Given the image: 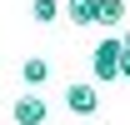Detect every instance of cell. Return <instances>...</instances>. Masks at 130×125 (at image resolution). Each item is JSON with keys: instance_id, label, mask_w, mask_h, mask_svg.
Instances as JSON below:
<instances>
[{"instance_id": "6da1fadb", "label": "cell", "mask_w": 130, "mask_h": 125, "mask_svg": "<svg viewBox=\"0 0 130 125\" xmlns=\"http://www.w3.org/2000/svg\"><path fill=\"white\" fill-rule=\"evenodd\" d=\"M90 75H95V85L120 80V35H105V40L90 50Z\"/></svg>"}, {"instance_id": "7a4b0ae2", "label": "cell", "mask_w": 130, "mask_h": 125, "mask_svg": "<svg viewBox=\"0 0 130 125\" xmlns=\"http://www.w3.org/2000/svg\"><path fill=\"white\" fill-rule=\"evenodd\" d=\"M65 105L75 110V115H95V110H100L95 80H75V85H65Z\"/></svg>"}, {"instance_id": "3957f363", "label": "cell", "mask_w": 130, "mask_h": 125, "mask_svg": "<svg viewBox=\"0 0 130 125\" xmlns=\"http://www.w3.org/2000/svg\"><path fill=\"white\" fill-rule=\"evenodd\" d=\"M10 120L15 125H45L50 120V105L40 100V95H20L15 105H10Z\"/></svg>"}, {"instance_id": "277c9868", "label": "cell", "mask_w": 130, "mask_h": 125, "mask_svg": "<svg viewBox=\"0 0 130 125\" xmlns=\"http://www.w3.org/2000/svg\"><path fill=\"white\" fill-rule=\"evenodd\" d=\"M125 20V0H95V25H120Z\"/></svg>"}, {"instance_id": "5b68a950", "label": "cell", "mask_w": 130, "mask_h": 125, "mask_svg": "<svg viewBox=\"0 0 130 125\" xmlns=\"http://www.w3.org/2000/svg\"><path fill=\"white\" fill-rule=\"evenodd\" d=\"M65 20L70 25H95V0H65Z\"/></svg>"}, {"instance_id": "8992f818", "label": "cell", "mask_w": 130, "mask_h": 125, "mask_svg": "<svg viewBox=\"0 0 130 125\" xmlns=\"http://www.w3.org/2000/svg\"><path fill=\"white\" fill-rule=\"evenodd\" d=\"M20 75H25V85L35 90V85H45V80H50V65L35 60V55H25V60H20Z\"/></svg>"}, {"instance_id": "52a82bcc", "label": "cell", "mask_w": 130, "mask_h": 125, "mask_svg": "<svg viewBox=\"0 0 130 125\" xmlns=\"http://www.w3.org/2000/svg\"><path fill=\"white\" fill-rule=\"evenodd\" d=\"M30 20H35V25H55V20H60V0H35V5H30Z\"/></svg>"}, {"instance_id": "ba28073f", "label": "cell", "mask_w": 130, "mask_h": 125, "mask_svg": "<svg viewBox=\"0 0 130 125\" xmlns=\"http://www.w3.org/2000/svg\"><path fill=\"white\" fill-rule=\"evenodd\" d=\"M120 80H130V50H120Z\"/></svg>"}, {"instance_id": "9c48e42d", "label": "cell", "mask_w": 130, "mask_h": 125, "mask_svg": "<svg viewBox=\"0 0 130 125\" xmlns=\"http://www.w3.org/2000/svg\"><path fill=\"white\" fill-rule=\"evenodd\" d=\"M120 50H130V30H125V35H120Z\"/></svg>"}]
</instances>
